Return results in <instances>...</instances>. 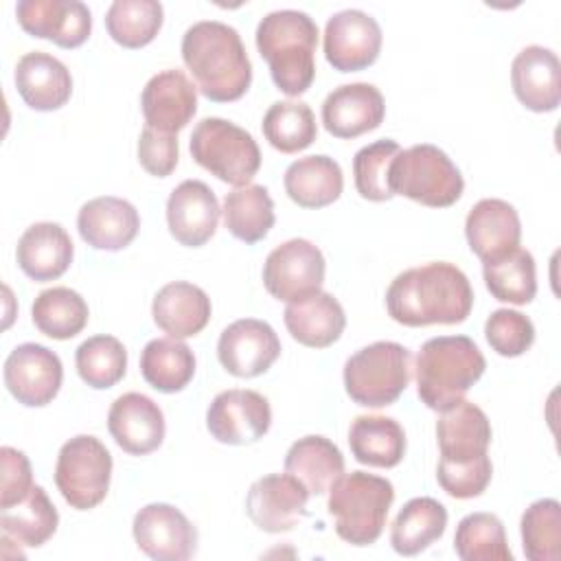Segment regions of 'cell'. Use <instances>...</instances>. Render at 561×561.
<instances>
[{"mask_svg": "<svg viewBox=\"0 0 561 561\" xmlns=\"http://www.w3.org/2000/svg\"><path fill=\"white\" fill-rule=\"evenodd\" d=\"M386 307L403 327L460 324L471 313L473 289L458 265L434 261L394 276L386 289Z\"/></svg>", "mask_w": 561, "mask_h": 561, "instance_id": "obj_1", "label": "cell"}, {"mask_svg": "<svg viewBox=\"0 0 561 561\" xmlns=\"http://www.w3.org/2000/svg\"><path fill=\"white\" fill-rule=\"evenodd\" d=\"M182 59L197 90L215 103L241 99L252 83V64L241 35L219 20H202L182 37Z\"/></svg>", "mask_w": 561, "mask_h": 561, "instance_id": "obj_2", "label": "cell"}, {"mask_svg": "<svg viewBox=\"0 0 561 561\" xmlns=\"http://www.w3.org/2000/svg\"><path fill=\"white\" fill-rule=\"evenodd\" d=\"M318 24L305 11L280 9L256 26V48L267 61L274 85L287 96L305 94L316 77Z\"/></svg>", "mask_w": 561, "mask_h": 561, "instance_id": "obj_3", "label": "cell"}, {"mask_svg": "<svg viewBox=\"0 0 561 561\" xmlns=\"http://www.w3.org/2000/svg\"><path fill=\"white\" fill-rule=\"evenodd\" d=\"M486 359L467 335L427 340L416 357V394L436 412L456 405L484 375Z\"/></svg>", "mask_w": 561, "mask_h": 561, "instance_id": "obj_4", "label": "cell"}, {"mask_svg": "<svg viewBox=\"0 0 561 561\" xmlns=\"http://www.w3.org/2000/svg\"><path fill=\"white\" fill-rule=\"evenodd\" d=\"M392 502L394 486L390 480L351 471L342 473L329 489L327 508L340 539L351 546H370L381 537Z\"/></svg>", "mask_w": 561, "mask_h": 561, "instance_id": "obj_5", "label": "cell"}, {"mask_svg": "<svg viewBox=\"0 0 561 561\" xmlns=\"http://www.w3.org/2000/svg\"><path fill=\"white\" fill-rule=\"evenodd\" d=\"M388 184L394 195L410 197L430 208H447L465 191L460 169L443 149L427 142L412 145L394 156Z\"/></svg>", "mask_w": 561, "mask_h": 561, "instance_id": "obj_6", "label": "cell"}, {"mask_svg": "<svg viewBox=\"0 0 561 561\" xmlns=\"http://www.w3.org/2000/svg\"><path fill=\"white\" fill-rule=\"evenodd\" d=\"M412 355L399 342H373L344 364L346 394L364 408L394 403L410 383Z\"/></svg>", "mask_w": 561, "mask_h": 561, "instance_id": "obj_7", "label": "cell"}, {"mask_svg": "<svg viewBox=\"0 0 561 561\" xmlns=\"http://www.w3.org/2000/svg\"><path fill=\"white\" fill-rule=\"evenodd\" d=\"M188 147L202 169L234 188L250 184L261 167V149L252 134L226 118H202L191 134Z\"/></svg>", "mask_w": 561, "mask_h": 561, "instance_id": "obj_8", "label": "cell"}, {"mask_svg": "<svg viewBox=\"0 0 561 561\" xmlns=\"http://www.w3.org/2000/svg\"><path fill=\"white\" fill-rule=\"evenodd\" d=\"M112 454L92 434L66 440L55 465V484L61 497L77 511L99 506L110 489Z\"/></svg>", "mask_w": 561, "mask_h": 561, "instance_id": "obj_9", "label": "cell"}, {"mask_svg": "<svg viewBox=\"0 0 561 561\" xmlns=\"http://www.w3.org/2000/svg\"><path fill=\"white\" fill-rule=\"evenodd\" d=\"M324 272L327 263L316 243L309 239H289L267 254L263 285L276 300L294 302L320 291Z\"/></svg>", "mask_w": 561, "mask_h": 561, "instance_id": "obj_10", "label": "cell"}, {"mask_svg": "<svg viewBox=\"0 0 561 561\" xmlns=\"http://www.w3.org/2000/svg\"><path fill=\"white\" fill-rule=\"evenodd\" d=\"M270 425V401L256 390H224L210 401L206 410V427L210 436L226 445L256 443L267 434Z\"/></svg>", "mask_w": 561, "mask_h": 561, "instance_id": "obj_11", "label": "cell"}, {"mask_svg": "<svg viewBox=\"0 0 561 561\" xmlns=\"http://www.w3.org/2000/svg\"><path fill=\"white\" fill-rule=\"evenodd\" d=\"M381 26L359 9H344L324 26V57L340 72H357L373 66L381 50Z\"/></svg>", "mask_w": 561, "mask_h": 561, "instance_id": "obj_12", "label": "cell"}, {"mask_svg": "<svg viewBox=\"0 0 561 561\" xmlns=\"http://www.w3.org/2000/svg\"><path fill=\"white\" fill-rule=\"evenodd\" d=\"M136 546L156 561H186L197 550V530L188 517L164 502L142 506L134 515Z\"/></svg>", "mask_w": 561, "mask_h": 561, "instance_id": "obj_13", "label": "cell"}, {"mask_svg": "<svg viewBox=\"0 0 561 561\" xmlns=\"http://www.w3.org/2000/svg\"><path fill=\"white\" fill-rule=\"evenodd\" d=\"M64 379V366L50 348L26 342L15 346L4 362V386L26 408L50 403Z\"/></svg>", "mask_w": 561, "mask_h": 561, "instance_id": "obj_14", "label": "cell"}, {"mask_svg": "<svg viewBox=\"0 0 561 561\" xmlns=\"http://www.w3.org/2000/svg\"><path fill=\"white\" fill-rule=\"evenodd\" d=\"M309 491L289 473H270L252 482L245 513L263 533H287L307 515Z\"/></svg>", "mask_w": 561, "mask_h": 561, "instance_id": "obj_15", "label": "cell"}, {"mask_svg": "<svg viewBox=\"0 0 561 561\" xmlns=\"http://www.w3.org/2000/svg\"><path fill=\"white\" fill-rule=\"evenodd\" d=\"M280 355L276 331L256 318H241L228 324L217 342L219 364L234 377H259Z\"/></svg>", "mask_w": 561, "mask_h": 561, "instance_id": "obj_16", "label": "cell"}, {"mask_svg": "<svg viewBox=\"0 0 561 561\" xmlns=\"http://www.w3.org/2000/svg\"><path fill=\"white\" fill-rule=\"evenodd\" d=\"M15 15L28 35L61 48L81 46L92 31V13L79 0H20Z\"/></svg>", "mask_w": 561, "mask_h": 561, "instance_id": "obj_17", "label": "cell"}, {"mask_svg": "<svg viewBox=\"0 0 561 561\" xmlns=\"http://www.w3.org/2000/svg\"><path fill=\"white\" fill-rule=\"evenodd\" d=\"M107 430L123 451L145 456L162 445L167 425L153 399L142 392H125L110 405Z\"/></svg>", "mask_w": 561, "mask_h": 561, "instance_id": "obj_18", "label": "cell"}, {"mask_svg": "<svg viewBox=\"0 0 561 561\" xmlns=\"http://www.w3.org/2000/svg\"><path fill=\"white\" fill-rule=\"evenodd\" d=\"M219 213L217 195L202 180L180 182L167 199L169 232L186 248H199L215 234Z\"/></svg>", "mask_w": 561, "mask_h": 561, "instance_id": "obj_19", "label": "cell"}, {"mask_svg": "<svg viewBox=\"0 0 561 561\" xmlns=\"http://www.w3.org/2000/svg\"><path fill=\"white\" fill-rule=\"evenodd\" d=\"M140 107L149 127L178 134L197 112V88L182 70H162L142 88Z\"/></svg>", "mask_w": 561, "mask_h": 561, "instance_id": "obj_20", "label": "cell"}, {"mask_svg": "<svg viewBox=\"0 0 561 561\" xmlns=\"http://www.w3.org/2000/svg\"><path fill=\"white\" fill-rule=\"evenodd\" d=\"M386 103L373 83H344L327 94L322 125L335 138H357L381 125Z\"/></svg>", "mask_w": 561, "mask_h": 561, "instance_id": "obj_21", "label": "cell"}, {"mask_svg": "<svg viewBox=\"0 0 561 561\" xmlns=\"http://www.w3.org/2000/svg\"><path fill=\"white\" fill-rule=\"evenodd\" d=\"M465 237L471 252L482 261L500 259L519 248L522 224L513 204L486 197L473 204L465 219Z\"/></svg>", "mask_w": 561, "mask_h": 561, "instance_id": "obj_22", "label": "cell"}, {"mask_svg": "<svg viewBox=\"0 0 561 561\" xmlns=\"http://www.w3.org/2000/svg\"><path fill=\"white\" fill-rule=\"evenodd\" d=\"M491 436V421L484 410L465 399L443 410L436 421L440 462L460 465L484 456Z\"/></svg>", "mask_w": 561, "mask_h": 561, "instance_id": "obj_23", "label": "cell"}, {"mask_svg": "<svg viewBox=\"0 0 561 561\" xmlns=\"http://www.w3.org/2000/svg\"><path fill=\"white\" fill-rule=\"evenodd\" d=\"M513 92L533 112H552L561 103V64L546 46L522 48L511 66Z\"/></svg>", "mask_w": 561, "mask_h": 561, "instance_id": "obj_24", "label": "cell"}, {"mask_svg": "<svg viewBox=\"0 0 561 561\" xmlns=\"http://www.w3.org/2000/svg\"><path fill=\"white\" fill-rule=\"evenodd\" d=\"M77 228L81 239L94 250H123L127 248L140 228V215L136 206L123 197H94L79 208Z\"/></svg>", "mask_w": 561, "mask_h": 561, "instance_id": "obj_25", "label": "cell"}, {"mask_svg": "<svg viewBox=\"0 0 561 561\" xmlns=\"http://www.w3.org/2000/svg\"><path fill=\"white\" fill-rule=\"evenodd\" d=\"M13 81L22 101L37 112L59 110L72 94L70 70L64 61L44 50L22 55L13 72Z\"/></svg>", "mask_w": 561, "mask_h": 561, "instance_id": "obj_26", "label": "cell"}, {"mask_svg": "<svg viewBox=\"0 0 561 561\" xmlns=\"http://www.w3.org/2000/svg\"><path fill=\"white\" fill-rule=\"evenodd\" d=\"M75 245L70 234L55 221H37L28 226L15 248L20 270L37 280L59 278L72 263Z\"/></svg>", "mask_w": 561, "mask_h": 561, "instance_id": "obj_27", "label": "cell"}, {"mask_svg": "<svg viewBox=\"0 0 561 561\" xmlns=\"http://www.w3.org/2000/svg\"><path fill=\"white\" fill-rule=\"evenodd\" d=\"M213 305L206 291L186 280L167 283L151 302L153 322L169 333V337H193L210 320Z\"/></svg>", "mask_w": 561, "mask_h": 561, "instance_id": "obj_28", "label": "cell"}, {"mask_svg": "<svg viewBox=\"0 0 561 561\" xmlns=\"http://www.w3.org/2000/svg\"><path fill=\"white\" fill-rule=\"evenodd\" d=\"M283 318L291 337L309 348L331 346L346 327L344 309L329 291H316L302 300L287 302Z\"/></svg>", "mask_w": 561, "mask_h": 561, "instance_id": "obj_29", "label": "cell"}, {"mask_svg": "<svg viewBox=\"0 0 561 561\" xmlns=\"http://www.w3.org/2000/svg\"><path fill=\"white\" fill-rule=\"evenodd\" d=\"M285 473L294 476L309 495H324L344 473L340 447L318 434L302 436L285 454Z\"/></svg>", "mask_w": 561, "mask_h": 561, "instance_id": "obj_30", "label": "cell"}, {"mask_svg": "<svg viewBox=\"0 0 561 561\" xmlns=\"http://www.w3.org/2000/svg\"><path fill=\"white\" fill-rule=\"evenodd\" d=\"M289 199L302 208L333 204L344 188L342 167L329 156H305L294 160L283 178Z\"/></svg>", "mask_w": 561, "mask_h": 561, "instance_id": "obj_31", "label": "cell"}, {"mask_svg": "<svg viewBox=\"0 0 561 561\" xmlns=\"http://www.w3.org/2000/svg\"><path fill=\"white\" fill-rule=\"evenodd\" d=\"M348 445L357 462L390 469L405 456V432L392 416L362 414L348 430Z\"/></svg>", "mask_w": 561, "mask_h": 561, "instance_id": "obj_32", "label": "cell"}, {"mask_svg": "<svg viewBox=\"0 0 561 561\" xmlns=\"http://www.w3.org/2000/svg\"><path fill=\"white\" fill-rule=\"evenodd\" d=\"M447 528V508L434 497H412L397 513L390 528L394 552L414 557L443 537Z\"/></svg>", "mask_w": 561, "mask_h": 561, "instance_id": "obj_33", "label": "cell"}, {"mask_svg": "<svg viewBox=\"0 0 561 561\" xmlns=\"http://www.w3.org/2000/svg\"><path fill=\"white\" fill-rule=\"evenodd\" d=\"M59 513L39 484H33L31 493L22 502L2 508L0 513L2 537L13 539L26 548L44 546L55 535Z\"/></svg>", "mask_w": 561, "mask_h": 561, "instance_id": "obj_34", "label": "cell"}, {"mask_svg": "<svg viewBox=\"0 0 561 561\" xmlns=\"http://www.w3.org/2000/svg\"><path fill=\"white\" fill-rule=\"evenodd\" d=\"M140 373L158 392H180L195 375V355L178 337H156L140 353Z\"/></svg>", "mask_w": 561, "mask_h": 561, "instance_id": "obj_35", "label": "cell"}, {"mask_svg": "<svg viewBox=\"0 0 561 561\" xmlns=\"http://www.w3.org/2000/svg\"><path fill=\"white\" fill-rule=\"evenodd\" d=\"M221 215L228 232L245 243L265 239L276 219L274 202L263 184H245L226 193Z\"/></svg>", "mask_w": 561, "mask_h": 561, "instance_id": "obj_36", "label": "cell"}, {"mask_svg": "<svg viewBox=\"0 0 561 561\" xmlns=\"http://www.w3.org/2000/svg\"><path fill=\"white\" fill-rule=\"evenodd\" d=\"M35 327L53 340H70L88 324V302L70 287H50L37 294L31 307Z\"/></svg>", "mask_w": 561, "mask_h": 561, "instance_id": "obj_37", "label": "cell"}, {"mask_svg": "<svg viewBox=\"0 0 561 561\" xmlns=\"http://www.w3.org/2000/svg\"><path fill=\"white\" fill-rule=\"evenodd\" d=\"M482 276L491 296L502 302L528 305L537 294L535 259L524 248L482 263Z\"/></svg>", "mask_w": 561, "mask_h": 561, "instance_id": "obj_38", "label": "cell"}, {"mask_svg": "<svg viewBox=\"0 0 561 561\" xmlns=\"http://www.w3.org/2000/svg\"><path fill=\"white\" fill-rule=\"evenodd\" d=\"M263 136L280 153H298L307 149L316 136V116L302 101H276L263 116Z\"/></svg>", "mask_w": 561, "mask_h": 561, "instance_id": "obj_39", "label": "cell"}, {"mask_svg": "<svg viewBox=\"0 0 561 561\" xmlns=\"http://www.w3.org/2000/svg\"><path fill=\"white\" fill-rule=\"evenodd\" d=\"M454 550L462 561H513L504 524L493 513L465 515L456 526Z\"/></svg>", "mask_w": 561, "mask_h": 561, "instance_id": "obj_40", "label": "cell"}, {"mask_svg": "<svg viewBox=\"0 0 561 561\" xmlns=\"http://www.w3.org/2000/svg\"><path fill=\"white\" fill-rule=\"evenodd\" d=\"M164 9L156 0H114L105 13L110 37L125 48H142L158 35Z\"/></svg>", "mask_w": 561, "mask_h": 561, "instance_id": "obj_41", "label": "cell"}, {"mask_svg": "<svg viewBox=\"0 0 561 561\" xmlns=\"http://www.w3.org/2000/svg\"><path fill=\"white\" fill-rule=\"evenodd\" d=\"M79 377L96 390L112 388L125 377L127 351L114 335H92L75 353Z\"/></svg>", "mask_w": 561, "mask_h": 561, "instance_id": "obj_42", "label": "cell"}, {"mask_svg": "<svg viewBox=\"0 0 561 561\" xmlns=\"http://www.w3.org/2000/svg\"><path fill=\"white\" fill-rule=\"evenodd\" d=\"M524 554L530 561H557L561 554V504L552 497L533 502L519 522Z\"/></svg>", "mask_w": 561, "mask_h": 561, "instance_id": "obj_43", "label": "cell"}, {"mask_svg": "<svg viewBox=\"0 0 561 561\" xmlns=\"http://www.w3.org/2000/svg\"><path fill=\"white\" fill-rule=\"evenodd\" d=\"M401 151L397 140L381 138L362 147L353 158V178L357 193L368 202H388L394 197L388 184V171Z\"/></svg>", "mask_w": 561, "mask_h": 561, "instance_id": "obj_44", "label": "cell"}, {"mask_svg": "<svg viewBox=\"0 0 561 561\" xmlns=\"http://www.w3.org/2000/svg\"><path fill=\"white\" fill-rule=\"evenodd\" d=\"M489 346L502 357L524 355L535 342V327L528 316L515 309H495L484 324Z\"/></svg>", "mask_w": 561, "mask_h": 561, "instance_id": "obj_45", "label": "cell"}, {"mask_svg": "<svg viewBox=\"0 0 561 561\" xmlns=\"http://www.w3.org/2000/svg\"><path fill=\"white\" fill-rule=\"evenodd\" d=\"M493 476V465L489 454L460 465L438 462L436 467V480L443 486V491L456 500H469L478 497L486 491Z\"/></svg>", "mask_w": 561, "mask_h": 561, "instance_id": "obj_46", "label": "cell"}, {"mask_svg": "<svg viewBox=\"0 0 561 561\" xmlns=\"http://www.w3.org/2000/svg\"><path fill=\"white\" fill-rule=\"evenodd\" d=\"M178 136L145 125L138 138V162L142 169L156 178H167L178 167Z\"/></svg>", "mask_w": 561, "mask_h": 561, "instance_id": "obj_47", "label": "cell"}, {"mask_svg": "<svg viewBox=\"0 0 561 561\" xmlns=\"http://www.w3.org/2000/svg\"><path fill=\"white\" fill-rule=\"evenodd\" d=\"M2 460V491H0V508H9L22 502L33 489L31 462L24 451L4 445L0 449Z\"/></svg>", "mask_w": 561, "mask_h": 561, "instance_id": "obj_48", "label": "cell"}]
</instances>
